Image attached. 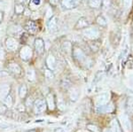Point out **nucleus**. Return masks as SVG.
Segmentation results:
<instances>
[{"label":"nucleus","mask_w":133,"mask_h":132,"mask_svg":"<svg viewBox=\"0 0 133 132\" xmlns=\"http://www.w3.org/2000/svg\"><path fill=\"white\" fill-rule=\"evenodd\" d=\"M72 52H73V57H74V59H76L77 62L86 64V62L88 61V58L82 49L76 46V47L73 48Z\"/></svg>","instance_id":"obj_1"},{"label":"nucleus","mask_w":133,"mask_h":132,"mask_svg":"<svg viewBox=\"0 0 133 132\" xmlns=\"http://www.w3.org/2000/svg\"><path fill=\"white\" fill-rule=\"evenodd\" d=\"M83 34L85 37L90 40H96L99 37V31L96 27H85L83 31Z\"/></svg>","instance_id":"obj_2"},{"label":"nucleus","mask_w":133,"mask_h":132,"mask_svg":"<svg viewBox=\"0 0 133 132\" xmlns=\"http://www.w3.org/2000/svg\"><path fill=\"white\" fill-rule=\"evenodd\" d=\"M120 122H121L122 128L125 132H130L131 130V122L127 114H123L120 116Z\"/></svg>","instance_id":"obj_3"},{"label":"nucleus","mask_w":133,"mask_h":132,"mask_svg":"<svg viewBox=\"0 0 133 132\" xmlns=\"http://www.w3.org/2000/svg\"><path fill=\"white\" fill-rule=\"evenodd\" d=\"M32 55H33V52H32V49L28 45L22 46L20 51V56L22 60L28 61L31 59Z\"/></svg>","instance_id":"obj_4"},{"label":"nucleus","mask_w":133,"mask_h":132,"mask_svg":"<svg viewBox=\"0 0 133 132\" xmlns=\"http://www.w3.org/2000/svg\"><path fill=\"white\" fill-rule=\"evenodd\" d=\"M109 99H110V95H109L108 92H104L100 94L96 99V106L98 107V106L107 105L109 101Z\"/></svg>","instance_id":"obj_5"},{"label":"nucleus","mask_w":133,"mask_h":132,"mask_svg":"<svg viewBox=\"0 0 133 132\" xmlns=\"http://www.w3.org/2000/svg\"><path fill=\"white\" fill-rule=\"evenodd\" d=\"M103 132H122L121 127H120V124H119V122H118V121L114 119L112 122H111L110 125H109V128L105 129Z\"/></svg>","instance_id":"obj_6"},{"label":"nucleus","mask_w":133,"mask_h":132,"mask_svg":"<svg viewBox=\"0 0 133 132\" xmlns=\"http://www.w3.org/2000/svg\"><path fill=\"white\" fill-rule=\"evenodd\" d=\"M34 108H35V112L36 114H41V113L45 111L46 109L45 102H44V100H43V99H37L35 102Z\"/></svg>","instance_id":"obj_7"},{"label":"nucleus","mask_w":133,"mask_h":132,"mask_svg":"<svg viewBox=\"0 0 133 132\" xmlns=\"http://www.w3.org/2000/svg\"><path fill=\"white\" fill-rule=\"evenodd\" d=\"M6 48L10 51H15L18 47V42L15 38L14 37H8L5 41Z\"/></svg>","instance_id":"obj_8"},{"label":"nucleus","mask_w":133,"mask_h":132,"mask_svg":"<svg viewBox=\"0 0 133 132\" xmlns=\"http://www.w3.org/2000/svg\"><path fill=\"white\" fill-rule=\"evenodd\" d=\"M35 49L39 54H42L44 52V42L42 38H36L35 40Z\"/></svg>","instance_id":"obj_9"},{"label":"nucleus","mask_w":133,"mask_h":132,"mask_svg":"<svg viewBox=\"0 0 133 132\" xmlns=\"http://www.w3.org/2000/svg\"><path fill=\"white\" fill-rule=\"evenodd\" d=\"M58 22H59V20L56 16H52L51 18V20H49L48 24H47V27H48L49 30L51 32H54L57 30L58 27Z\"/></svg>","instance_id":"obj_10"},{"label":"nucleus","mask_w":133,"mask_h":132,"mask_svg":"<svg viewBox=\"0 0 133 132\" xmlns=\"http://www.w3.org/2000/svg\"><path fill=\"white\" fill-rule=\"evenodd\" d=\"M25 29L30 34H36V31H37V25L33 20H29L26 23Z\"/></svg>","instance_id":"obj_11"},{"label":"nucleus","mask_w":133,"mask_h":132,"mask_svg":"<svg viewBox=\"0 0 133 132\" xmlns=\"http://www.w3.org/2000/svg\"><path fill=\"white\" fill-rule=\"evenodd\" d=\"M89 26V21L86 18H84V17H82V18H80L78 20H77L76 26H75V29H85V27H87Z\"/></svg>","instance_id":"obj_12"},{"label":"nucleus","mask_w":133,"mask_h":132,"mask_svg":"<svg viewBox=\"0 0 133 132\" xmlns=\"http://www.w3.org/2000/svg\"><path fill=\"white\" fill-rule=\"evenodd\" d=\"M46 65L50 70H54L56 68V59L53 55L50 54L46 59Z\"/></svg>","instance_id":"obj_13"},{"label":"nucleus","mask_w":133,"mask_h":132,"mask_svg":"<svg viewBox=\"0 0 133 132\" xmlns=\"http://www.w3.org/2000/svg\"><path fill=\"white\" fill-rule=\"evenodd\" d=\"M10 91V86L6 84H3L0 86V97L1 99H5V98L9 94Z\"/></svg>","instance_id":"obj_14"},{"label":"nucleus","mask_w":133,"mask_h":132,"mask_svg":"<svg viewBox=\"0 0 133 132\" xmlns=\"http://www.w3.org/2000/svg\"><path fill=\"white\" fill-rule=\"evenodd\" d=\"M61 5L66 9H73L76 6L74 0H61Z\"/></svg>","instance_id":"obj_15"},{"label":"nucleus","mask_w":133,"mask_h":132,"mask_svg":"<svg viewBox=\"0 0 133 132\" xmlns=\"http://www.w3.org/2000/svg\"><path fill=\"white\" fill-rule=\"evenodd\" d=\"M8 69H9L10 71L12 72V73H14V74H21V71L20 66H19L18 64L14 63V62L9 64V66H8Z\"/></svg>","instance_id":"obj_16"},{"label":"nucleus","mask_w":133,"mask_h":132,"mask_svg":"<svg viewBox=\"0 0 133 132\" xmlns=\"http://www.w3.org/2000/svg\"><path fill=\"white\" fill-rule=\"evenodd\" d=\"M101 0H88V5L91 8L93 9H98L101 6Z\"/></svg>","instance_id":"obj_17"},{"label":"nucleus","mask_w":133,"mask_h":132,"mask_svg":"<svg viewBox=\"0 0 133 132\" xmlns=\"http://www.w3.org/2000/svg\"><path fill=\"white\" fill-rule=\"evenodd\" d=\"M46 101H47V105L50 110H53L55 108V103H54V99H53V96L51 94H49L46 98Z\"/></svg>","instance_id":"obj_18"},{"label":"nucleus","mask_w":133,"mask_h":132,"mask_svg":"<svg viewBox=\"0 0 133 132\" xmlns=\"http://www.w3.org/2000/svg\"><path fill=\"white\" fill-rule=\"evenodd\" d=\"M27 78L29 82H34L36 80V74H35V71H34L32 68H29L28 69L27 71Z\"/></svg>","instance_id":"obj_19"},{"label":"nucleus","mask_w":133,"mask_h":132,"mask_svg":"<svg viewBox=\"0 0 133 132\" xmlns=\"http://www.w3.org/2000/svg\"><path fill=\"white\" fill-rule=\"evenodd\" d=\"M42 0H31L30 4H29V7L32 10H36L41 5Z\"/></svg>","instance_id":"obj_20"},{"label":"nucleus","mask_w":133,"mask_h":132,"mask_svg":"<svg viewBox=\"0 0 133 132\" xmlns=\"http://www.w3.org/2000/svg\"><path fill=\"white\" fill-rule=\"evenodd\" d=\"M14 10H15V12L17 14H21L23 12H24L25 7H24V5H23L22 4L17 3L15 5V8H14Z\"/></svg>","instance_id":"obj_21"},{"label":"nucleus","mask_w":133,"mask_h":132,"mask_svg":"<svg viewBox=\"0 0 133 132\" xmlns=\"http://www.w3.org/2000/svg\"><path fill=\"white\" fill-rule=\"evenodd\" d=\"M96 21H97V23L99 26H101V27H105V26H107V20L105 19V17L104 16H101V15H99L97 18V20H96Z\"/></svg>","instance_id":"obj_22"},{"label":"nucleus","mask_w":133,"mask_h":132,"mask_svg":"<svg viewBox=\"0 0 133 132\" xmlns=\"http://www.w3.org/2000/svg\"><path fill=\"white\" fill-rule=\"evenodd\" d=\"M26 94H27V87L25 85H21L20 89H19V95H20L21 99H23V98L26 97Z\"/></svg>","instance_id":"obj_23"},{"label":"nucleus","mask_w":133,"mask_h":132,"mask_svg":"<svg viewBox=\"0 0 133 132\" xmlns=\"http://www.w3.org/2000/svg\"><path fill=\"white\" fill-rule=\"evenodd\" d=\"M78 96H79V92L78 91H77V89H73L71 91V92H70V99H72V100L76 101L77 99H78Z\"/></svg>","instance_id":"obj_24"},{"label":"nucleus","mask_w":133,"mask_h":132,"mask_svg":"<svg viewBox=\"0 0 133 132\" xmlns=\"http://www.w3.org/2000/svg\"><path fill=\"white\" fill-rule=\"evenodd\" d=\"M4 104L7 106V107H11L12 106V97L9 95H7L6 97L4 99Z\"/></svg>","instance_id":"obj_25"},{"label":"nucleus","mask_w":133,"mask_h":132,"mask_svg":"<svg viewBox=\"0 0 133 132\" xmlns=\"http://www.w3.org/2000/svg\"><path fill=\"white\" fill-rule=\"evenodd\" d=\"M127 106H128V109L130 113H133V98L130 97L129 98L128 102H127Z\"/></svg>","instance_id":"obj_26"},{"label":"nucleus","mask_w":133,"mask_h":132,"mask_svg":"<svg viewBox=\"0 0 133 132\" xmlns=\"http://www.w3.org/2000/svg\"><path fill=\"white\" fill-rule=\"evenodd\" d=\"M132 4V0H123V6L125 9H130Z\"/></svg>","instance_id":"obj_27"},{"label":"nucleus","mask_w":133,"mask_h":132,"mask_svg":"<svg viewBox=\"0 0 133 132\" xmlns=\"http://www.w3.org/2000/svg\"><path fill=\"white\" fill-rule=\"evenodd\" d=\"M63 50L66 51V52H69V51L72 50V45L71 44H70V42H65L63 44Z\"/></svg>","instance_id":"obj_28"},{"label":"nucleus","mask_w":133,"mask_h":132,"mask_svg":"<svg viewBox=\"0 0 133 132\" xmlns=\"http://www.w3.org/2000/svg\"><path fill=\"white\" fill-rule=\"evenodd\" d=\"M44 75H45V77L48 78V79H52L53 78V74H52V72H51V70L50 69L44 70Z\"/></svg>","instance_id":"obj_29"},{"label":"nucleus","mask_w":133,"mask_h":132,"mask_svg":"<svg viewBox=\"0 0 133 132\" xmlns=\"http://www.w3.org/2000/svg\"><path fill=\"white\" fill-rule=\"evenodd\" d=\"M88 129L92 132H99V129L96 126H94V125H88Z\"/></svg>","instance_id":"obj_30"},{"label":"nucleus","mask_w":133,"mask_h":132,"mask_svg":"<svg viewBox=\"0 0 133 132\" xmlns=\"http://www.w3.org/2000/svg\"><path fill=\"white\" fill-rule=\"evenodd\" d=\"M46 17L47 18H51V17H52V11H51V8H48V9H47Z\"/></svg>","instance_id":"obj_31"},{"label":"nucleus","mask_w":133,"mask_h":132,"mask_svg":"<svg viewBox=\"0 0 133 132\" xmlns=\"http://www.w3.org/2000/svg\"><path fill=\"white\" fill-rule=\"evenodd\" d=\"M4 58H5V51L2 47H0V60L4 59Z\"/></svg>","instance_id":"obj_32"},{"label":"nucleus","mask_w":133,"mask_h":132,"mask_svg":"<svg viewBox=\"0 0 133 132\" xmlns=\"http://www.w3.org/2000/svg\"><path fill=\"white\" fill-rule=\"evenodd\" d=\"M26 105H27L28 107H30L32 106V99L31 98H29V99H27V103H26Z\"/></svg>","instance_id":"obj_33"},{"label":"nucleus","mask_w":133,"mask_h":132,"mask_svg":"<svg viewBox=\"0 0 133 132\" xmlns=\"http://www.w3.org/2000/svg\"><path fill=\"white\" fill-rule=\"evenodd\" d=\"M59 0H50V3L52 5H57L58 4H59Z\"/></svg>","instance_id":"obj_34"},{"label":"nucleus","mask_w":133,"mask_h":132,"mask_svg":"<svg viewBox=\"0 0 133 132\" xmlns=\"http://www.w3.org/2000/svg\"><path fill=\"white\" fill-rule=\"evenodd\" d=\"M5 106H0V113H5Z\"/></svg>","instance_id":"obj_35"},{"label":"nucleus","mask_w":133,"mask_h":132,"mask_svg":"<svg viewBox=\"0 0 133 132\" xmlns=\"http://www.w3.org/2000/svg\"><path fill=\"white\" fill-rule=\"evenodd\" d=\"M59 108L62 110V109H64V104H63V102H62L61 100V102L59 103Z\"/></svg>","instance_id":"obj_36"},{"label":"nucleus","mask_w":133,"mask_h":132,"mask_svg":"<svg viewBox=\"0 0 133 132\" xmlns=\"http://www.w3.org/2000/svg\"><path fill=\"white\" fill-rule=\"evenodd\" d=\"M24 12H25V15H30V14H29V10H24Z\"/></svg>","instance_id":"obj_37"},{"label":"nucleus","mask_w":133,"mask_h":132,"mask_svg":"<svg viewBox=\"0 0 133 132\" xmlns=\"http://www.w3.org/2000/svg\"><path fill=\"white\" fill-rule=\"evenodd\" d=\"M54 132H62V129H55Z\"/></svg>","instance_id":"obj_38"},{"label":"nucleus","mask_w":133,"mask_h":132,"mask_svg":"<svg viewBox=\"0 0 133 132\" xmlns=\"http://www.w3.org/2000/svg\"><path fill=\"white\" fill-rule=\"evenodd\" d=\"M2 17H3V14H2V12L0 11V21L2 20Z\"/></svg>","instance_id":"obj_39"},{"label":"nucleus","mask_w":133,"mask_h":132,"mask_svg":"<svg viewBox=\"0 0 133 132\" xmlns=\"http://www.w3.org/2000/svg\"><path fill=\"white\" fill-rule=\"evenodd\" d=\"M74 1L76 2V5H77V4H78L79 2H80V0H74Z\"/></svg>","instance_id":"obj_40"},{"label":"nucleus","mask_w":133,"mask_h":132,"mask_svg":"<svg viewBox=\"0 0 133 132\" xmlns=\"http://www.w3.org/2000/svg\"><path fill=\"white\" fill-rule=\"evenodd\" d=\"M0 71H1V65H0Z\"/></svg>","instance_id":"obj_41"},{"label":"nucleus","mask_w":133,"mask_h":132,"mask_svg":"<svg viewBox=\"0 0 133 132\" xmlns=\"http://www.w3.org/2000/svg\"><path fill=\"white\" fill-rule=\"evenodd\" d=\"M0 36H1V31H0Z\"/></svg>","instance_id":"obj_42"},{"label":"nucleus","mask_w":133,"mask_h":132,"mask_svg":"<svg viewBox=\"0 0 133 132\" xmlns=\"http://www.w3.org/2000/svg\"><path fill=\"white\" fill-rule=\"evenodd\" d=\"M30 132H35V131H30Z\"/></svg>","instance_id":"obj_43"}]
</instances>
